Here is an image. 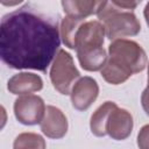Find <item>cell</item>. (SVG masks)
<instances>
[{"label":"cell","mask_w":149,"mask_h":149,"mask_svg":"<svg viewBox=\"0 0 149 149\" xmlns=\"http://www.w3.org/2000/svg\"><path fill=\"white\" fill-rule=\"evenodd\" d=\"M61 45L57 20L26 5L2 16L0 57L10 69L47 71Z\"/></svg>","instance_id":"cell-1"},{"label":"cell","mask_w":149,"mask_h":149,"mask_svg":"<svg viewBox=\"0 0 149 149\" xmlns=\"http://www.w3.org/2000/svg\"><path fill=\"white\" fill-rule=\"evenodd\" d=\"M147 54L135 41L120 38L108 45V58L100 71L101 77L112 85L125 83L133 74L144 70Z\"/></svg>","instance_id":"cell-2"},{"label":"cell","mask_w":149,"mask_h":149,"mask_svg":"<svg viewBox=\"0 0 149 149\" xmlns=\"http://www.w3.org/2000/svg\"><path fill=\"white\" fill-rule=\"evenodd\" d=\"M137 1H101L97 10L99 21L104 24L106 37L111 41L135 36L141 31V23L134 14Z\"/></svg>","instance_id":"cell-3"},{"label":"cell","mask_w":149,"mask_h":149,"mask_svg":"<svg viewBox=\"0 0 149 149\" xmlns=\"http://www.w3.org/2000/svg\"><path fill=\"white\" fill-rule=\"evenodd\" d=\"M49 76L54 88L66 95L71 93L73 85L80 78V72L76 68L72 56L64 49H59L51 64Z\"/></svg>","instance_id":"cell-4"},{"label":"cell","mask_w":149,"mask_h":149,"mask_svg":"<svg viewBox=\"0 0 149 149\" xmlns=\"http://www.w3.org/2000/svg\"><path fill=\"white\" fill-rule=\"evenodd\" d=\"M14 115L16 120L24 126H34L41 123L44 113V100L36 94L21 95L14 101Z\"/></svg>","instance_id":"cell-5"},{"label":"cell","mask_w":149,"mask_h":149,"mask_svg":"<svg viewBox=\"0 0 149 149\" xmlns=\"http://www.w3.org/2000/svg\"><path fill=\"white\" fill-rule=\"evenodd\" d=\"M99 85L92 77H80L73 85L70 98L72 107L77 111H86L98 98Z\"/></svg>","instance_id":"cell-6"},{"label":"cell","mask_w":149,"mask_h":149,"mask_svg":"<svg viewBox=\"0 0 149 149\" xmlns=\"http://www.w3.org/2000/svg\"><path fill=\"white\" fill-rule=\"evenodd\" d=\"M40 127L47 137L58 140L66 135L69 123L65 114L58 107L49 105L45 108V113L40 123Z\"/></svg>","instance_id":"cell-7"},{"label":"cell","mask_w":149,"mask_h":149,"mask_svg":"<svg viewBox=\"0 0 149 149\" xmlns=\"http://www.w3.org/2000/svg\"><path fill=\"white\" fill-rule=\"evenodd\" d=\"M105 36V27L99 20L85 21L80 26L76 36V50L92 47H102Z\"/></svg>","instance_id":"cell-8"},{"label":"cell","mask_w":149,"mask_h":149,"mask_svg":"<svg viewBox=\"0 0 149 149\" xmlns=\"http://www.w3.org/2000/svg\"><path fill=\"white\" fill-rule=\"evenodd\" d=\"M133 127L134 121L132 114L125 108L115 107L109 114L106 130L109 137H112L113 140L122 141L132 134Z\"/></svg>","instance_id":"cell-9"},{"label":"cell","mask_w":149,"mask_h":149,"mask_svg":"<svg viewBox=\"0 0 149 149\" xmlns=\"http://www.w3.org/2000/svg\"><path fill=\"white\" fill-rule=\"evenodd\" d=\"M43 88L42 78L31 72H19L9 78L7 90L15 95H27Z\"/></svg>","instance_id":"cell-10"},{"label":"cell","mask_w":149,"mask_h":149,"mask_svg":"<svg viewBox=\"0 0 149 149\" xmlns=\"http://www.w3.org/2000/svg\"><path fill=\"white\" fill-rule=\"evenodd\" d=\"M76 51L80 66L85 71H90V72L101 71L108 58L104 47H92Z\"/></svg>","instance_id":"cell-11"},{"label":"cell","mask_w":149,"mask_h":149,"mask_svg":"<svg viewBox=\"0 0 149 149\" xmlns=\"http://www.w3.org/2000/svg\"><path fill=\"white\" fill-rule=\"evenodd\" d=\"M115 107H118V105L114 101H105L91 115L90 129L94 136L102 137V136L107 135V130H106L107 121H108L109 114L113 112V109Z\"/></svg>","instance_id":"cell-12"},{"label":"cell","mask_w":149,"mask_h":149,"mask_svg":"<svg viewBox=\"0 0 149 149\" xmlns=\"http://www.w3.org/2000/svg\"><path fill=\"white\" fill-rule=\"evenodd\" d=\"M101 1H85V0H65L61 5L66 15L85 20L92 14H97Z\"/></svg>","instance_id":"cell-13"},{"label":"cell","mask_w":149,"mask_h":149,"mask_svg":"<svg viewBox=\"0 0 149 149\" xmlns=\"http://www.w3.org/2000/svg\"><path fill=\"white\" fill-rule=\"evenodd\" d=\"M85 22L83 19H78L74 16L66 15L63 17L59 27L61 40L65 47L69 49H76V36L80 28V26Z\"/></svg>","instance_id":"cell-14"},{"label":"cell","mask_w":149,"mask_h":149,"mask_svg":"<svg viewBox=\"0 0 149 149\" xmlns=\"http://www.w3.org/2000/svg\"><path fill=\"white\" fill-rule=\"evenodd\" d=\"M45 140L36 133H21L14 142L13 149H45Z\"/></svg>","instance_id":"cell-15"},{"label":"cell","mask_w":149,"mask_h":149,"mask_svg":"<svg viewBox=\"0 0 149 149\" xmlns=\"http://www.w3.org/2000/svg\"><path fill=\"white\" fill-rule=\"evenodd\" d=\"M137 147L139 149H149V123L144 125L137 134Z\"/></svg>","instance_id":"cell-16"},{"label":"cell","mask_w":149,"mask_h":149,"mask_svg":"<svg viewBox=\"0 0 149 149\" xmlns=\"http://www.w3.org/2000/svg\"><path fill=\"white\" fill-rule=\"evenodd\" d=\"M141 105L146 114L149 116V87L147 86L141 94Z\"/></svg>","instance_id":"cell-17"},{"label":"cell","mask_w":149,"mask_h":149,"mask_svg":"<svg viewBox=\"0 0 149 149\" xmlns=\"http://www.w3.org/2000/svg\"><path fill=\"white\" fill-rule=\"evenodd\" d=\"M143 15H144V19H146V22H147V26L149 27V2H147L144 9H143Z\"/></svg>","instance_id":"cell-18"},{"label":"cell","mask_w":149,"mask_h":149,"mask_svg":"<svg viewBox=\"0 0 149 149\" xmlns=\"http://www.w3.org/2000/svg\"><path fill=\"white\" fill-rule=\"evenodd\" d=\"M147 81H148V87H149V64H148V78H147Z\"/></svg>","instance_id":"cell-19"}]
</instances>
